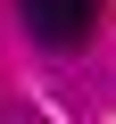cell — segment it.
Wrapping results in <instances>:
<instances>
[{
    "instance_id": "cell-1",
    "label": "cell",
    "mask_w": 116,
    "mask_h": 124,
    "mask_svg": "<svg viewBox=\"0 0 116 124\" xmlns=\"http://www.w3.org/2000/svg\"><path fill=\"white\" fill-rule=\"evenodd\" d=\"M17 8H25V33L50 50H75L91 33V0H17Z\"/></svg>"
}]
</instances>
